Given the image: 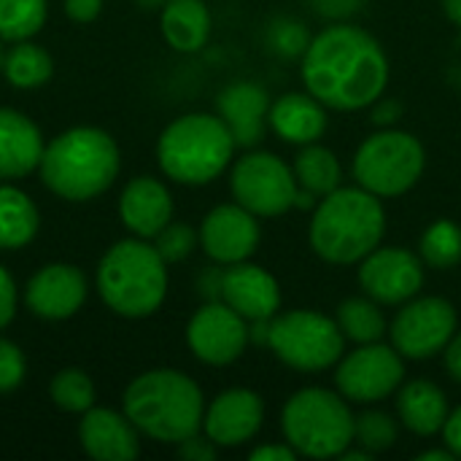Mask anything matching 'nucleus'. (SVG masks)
Masks as SVG:
<instances>
[{
	"label": "nucleus",
	"mask_w": 461,
	"mask_h": 461,
	"mask_svg": "<svg viewBox=\"0 0 461 461\" xmlns=\"http://www.w3.org/2000/svg\"><path fill=\"white\" fill-rule=\"evenodd\" d=\"M443 443H446V448L461 459V405L459 408H454L451 413H448V419H446V424H443Z\"/></svg>",
	"instance_id": "obj_43"
},
{
	"label": "nucleus",
	"mask_w": 461,
	"mask_h": 461,
	"mask_svg": "<svg viewBox=\"0 0 461 461\" xmlns=\"http://www.w3.org/2000/svg\"><path fill=\"white\" fill-rule=\"evenodd\" d=\"M16 303H19L16 281H14V276L0 265V332L14 321V316H16Z\"/></svg>",
	"instance_id": "obj_38"
},
{
	"label": "nucleus",
	"mask_w": 461,
	"mask_h": 461,
	"mask_svg": "<svg viewBox=\"0 0 461 461\" xmlns=\"http://www.w3.org/2000/svg\"><path fill=\"white\" fill-rule=\"evenodd\" d=\"M292 170H294L297 186L308 189L319 200L324 194L335 192L338 186H343V165H340L338 154L321 143L300 146V151L292 159Z\"/></svg>",
	"instance_id": "obj_27"
},
{
	"label": "nucleus",
	"mask_w": 461,
	"mask_h": 461,
	"mask_svg": "<svg viewBox=\"0 0 461 461\" xmlns=\"http://www.w3.org/2000/svg\"><path fill=\"white\" fill-rule=\"evenodd\" d=\"M138 3V8H143V11H162V5L167 3V0H135Z\"/></svg>",
	"instance_id": "obj_47"
},
{
	"label": "nucleus",
	"mask_w": 461,
	"mask_h": 461,
	"mask_svg": "<svg viewBox=\"0 0 461 461\" xmlns=\"http://www.w3.org/2000/svg\"><path fill=\"white\" fill-rule=\"evenodd\" d=\"M38 170L51 194L70 203H86L113 186L122 170V154L105 130L81 124L46 143Z\"/></svg>",
	"instance_id": "obj_4"
},
{
	"label": "nucleus",
	"mask_w": 461,
	"mask_h": 461,
	"mask_svg": "<svg viewBox=\"0 0 461 461\" xmlns=\"http://www.w3.org/2000/svg\"><path fill=\"white\" fill-rule=\"evenodd\" d=\"M249 343V321L221 300L203 303L186 324V346L208 367L235 365Z\"/></svg>",
	"instance_id": "obj_13"
},
{
	"label": "nucleus",
	"mask_w": 461,
	"mask_h": 461,
	"mask_svg": "<svg viewBox=\"0 0 461 461\" xmlns=\"http://www.w3.org/2000/svg\"><path fill=\"white\" fill-rule=\"evenodd\" d=\"M122 411L154 443L178 446L203 432L205 397L200 384L173 367L146 370L124 389Z\"/></svg>",
	"instance_id": "obj_3"
},
{
	"label": "nucleus",
	"mask_w": 461,
	"mask_h": 461,
	"mask_svg": "<svg viewBox=\"0 0 461 461\" xmlns=\"http://www.w3.org/2000/svg\"><path fill=\"white\" fill-rule=\"evenodd\" d=\"M389 57L365 27L332 22L319 30L300 57L305 89L330 111H365L389 86Z\"/></svg>",
	"instance_id": "obj_1"
},
{
	"label": "nucleus",
	"mask_w": 461,
	"mask_h": 461,
	"mask_svg": "<svg viewBox=\"0 0 461 461\" xmlns=\"http://www.w3.org/2000/svg\"><path fill=\"white\" fill-rule=\"evenodd\" d=\"M176 448H178V456L186 461H213L221 451L205 432H197V435L181 440Z\"/></svg>",
	"instance_id": "obj_37"
},
{
	"label": "nucleus",
	"mask_w": 461,
	"mask_h": 461,
	"mask_svg": "<svg viewBox=\"0 0 461 461\" xmlns=\"http://www.w3.org/2000/svg\"><path fill=\"white\" fill-rule=\"evenodd\" d=\"M0 73L16 89H38L51 78L54 59L43 46L32 41H16L11 43V49L3 51Z\"/></svg>",
	"instance_id": "obj_29"
},
{
	"label": "nucleus",
	"mask_w": 461,
	"mask_h": 461,
	"mask_svg": "<svg viewBox=\"0 0 461 461\" xmlns=\"http://www.w3.org/2000/svg\"><path fill=\"white\" fill-rule=\"evenodd\" d=\"M351 402L327 386H303L281 408V435L305 459H340L354 446Z\"/></svg>",
	"instance_id": "obj_7"
},
{
	"label": "nucleus",
	"mask_w": 461,
	"mask_h": 461,
	"mask_svg": "<svg viewBox=\"0 0 461 461\" xmlns=\"http://www.w3.org/2000/svg\"><path fill=\"white\" fill-rule=\"evenodd\" d=\"M38 230L41 211L32 197L19 186L0 181V251H19L30 246Z\"/></svg>",
	"instance_id": "obj_26"
},
{
	"label": "nucleus",
	"mask_w": 461,
	"mask_h": 461,
	"mask_svg": "<svg viewBox=\"0 0 461 461\" xmlns=\"http://www.w3.org/2000/svg\"><path fill=\"white\" fill-rule=\"evenodd\" d=\"M230 192L238 205L259 219H278L294 208L297 178L286 159L273 151L249 149L232 162Z\"/></svg>",
	"instance_id": "obj_10"
},
{
	"label": "nucleus",
	"mask_w": 461,
	"mask_h": 461,
	"mask_svg": "<svg viewBox=\"0 0 461 461\" xmlns=\"http://www.w3.org/2000/svg\"><path fill=\"white\" fill-rule=\"evenodd\" d=\"M384 305H378L373 297L359 294V297H346L338 311H335V321L346 338V343L354 346H365V343H378L386 338L389 332V321L381 311Z\"/></svg>",
	"instance_id": "obj_28"
},
{
	"label": "nucleus",
	"mask_w": 461,
	"mask_h": 461,
	"mask_svg": "<svg viewBox=\"0 0 461 461\" xmlns=\"http://www.w3.org/2000/svg\"><path fill=\"white\" fill-rule=\"evenodd\" d=\"M235 138L219 113H184L173 119L157 140L159 170L181 186L216 181L235 159Z\"/></svg>",
	"instance_id": "obj_6"
},
{
	"label": "nucleus",
	"mask_w": 461,
	"mask_h": 461,
	"mask_svg": "<svg viewBox=\"0 0 461 461\" xmlns=\"http://www.w3.org/2000/svg\"><path fill=\"white\" fill-rule=\"evenodd\" d=\"M443 362H446V370H448V375L461 384V330H456V335L451 338V343L446 346V351H443Z\"/></svg>",
	"instance_id": "obj_44"
},
{
	"label": "nucleus",
	"mask_w": 461,
	"mask_h": 461,
	"mask_svg": "<svg viewBox=\"0 0 461 461\" xmlns=\"http://www.w3.org/2000/svg\"><path fill=\"white\" fill-rule=\"evenodd\" d=\"M103 11V0H65V14L68 19L78 22V24H86V22H95Z\"/></svg>",
	"instance_id": "obj_41"
},
{
	"label": "nucleus",
	"mask_w": 461,
	"mask_h": 461,
	"mask_svg": "<svg viewBox=\"0 0 461 461\" xmlns=\"http://www.w3.org/2000/svg\"><path fill=\"white\" fill-rule=\"evenodd\" d=\"M459 330L456 305L438 294H416L389 321V343L405 362H429L446 351Z\"/></svg>",
	"instance_id": "obj_11"
},
{
	"label": "nucleus",
	"mask_w": 461,
	"mask_h": 461,
	"mask_svg": "<svg viewBox=\"0 0 461 461\" xmlns=\"http://www.w3.org/2000/svg\"><path fill=\"white\" fill-rule=\"evenodd\" d=\"M197 232L205 257L221 267L251 259L262 243L259 216H254L238 203H221L211 208Z\"/></svg>",
	"instance_id": "obj_15"
},
{
	"label": "nucleus",
	"mask_w": 461,
	"mask_h": 461,
	"mask_svg": "<svg viewBox=\"0 0 461 461\" xmlns=\"http://www.w3.org/2000/svg\"><path fill=\"white\" fill-rule=\"evenodd\" d=\"M386 208L362 186H338L311 211L308 243L313 254L335 267L359 265L384 243Z\"/></svg>",
	"instance_id": "obj_2"
},
{
	"label": "nucleus",
	"mask_w": 461,
	"mask_h": 461,
	"mask_svg": "<svg viewBox=\"0 0 461 461\" xmlns=\"http://www.w3.org/2000/svg\"><path fill=\"white\" fill-rule=\"evenodd\" d=\"M270 95L257 81H232L216 97V113L227 124L235 138L238 149H254L265 138L267 113H270Z\"/></svg>",
	"instance_id": "obj_19"
},
{
	"label": "nucleus",
	"mask_w": 461,
	"mask_h": 461,
	"mask_svg": "<svg viewBox=\"0 0 461 461\" xmlns=\"http://www.w3.org/2000/svg\"><path fill=\"white\" fill-rule=\"evenodd\" d=\"M46 140L22 111L0 105V181H19L38 170Z\"/></svg>",
	"instance_id": "obj_23"
},
{
	"label": "nucleus",
	"mask_w": 461,
	"mask_h": 461,
	"mask_svg": "<svg viewBox=\"0 0 461 461\" xmlns=\"http://www.w3.org/2000/svg\"><path fill=\"white\" fill-rule=\"evenodd\" d=\"M167 262L151 240L124 238L97 262L95 289L108 311L122 319H149L167 297Z\"/></svg>",
	"instance_id": "obj_5"
},
{
	"label": "nucleus",
	"mask_w": 461,
	"mask_h": 461,
	"mask_svg": "<svg viewBox=\"0 0 461 461\" xmlns=\"http://www.w3.org/2000/svg\"><path fill=\"white\" fill-rule=\"evenodd\" d=\"M330 108L316 100L308 89L305 92H284L270 103L267 127L270 132L289 143V146H308L319 143L330 127Z\"/></svg>",
	"instance_id": "obj_22"
},
{
	"label": "nucleus",
	"mask_w": 461,
	"mask_h": 461,
	"mask_svg": "<svg viewBox=\"0 0 461 461\" xmlns=\"http://www.w3.org/2000/svg\"><path fill=\"white\" fill-rule=\"evenodd\" d=\"M211 11L205 0H167L159 11V30L170 49L181 54L200 51L211 38Z\"/></svg>",
	"instance_id": "obj_25"
},
{
	"label": "nucleus",
	"mask_w": 461,
	"mask_h": 461,
	"mask_svg": "<svg viewBox=\"0 0 461 461\" xmlns=\"http://www.w3.org/2000/svg\"><path fill=\"white\" fill-rule=\"evenodd\" d=\"M281 300L276 276L251 259L221 267V303L238 311L246 321L273 319L281 313Z\"/></svg>",
	"instance_id": "obj_18"
},
{
	"label": "nucleus",
	"mask_w": 461,
	"mask_h": 461,
	"mask_svg": "<svg viewBox=\"0 0 461 461\" xmlns=\"http://www.w3.org/2000/svg\"><path fill=\"white\" fill-rule=\"evenodd\" d=\"M370 122L378 127V130H386V127H397V122L402 119V103L397 97H378L370 108Z\"/></svg>",
	"instance_id": "obj_39"
},
{
	"label": "nucleus",
	"mask_w": 461,
	"mask_h": 461,
	"mask_svg": "<svg viewBox=\"0 0 461 461\" xmlns=\"http://www.w3.org/2000/svg\"><path fill=\"white\" fill-rule=\"evenodd\" d=\"M400 427H405L416 438H435L443 432V424L451 413L446 392L429 378L402 381L394 394Z\"/></svg>",
	"instance_id": "obj_24"
},
{
	"label": "nucleus",
	"mask_w": 461,
	"mask_h": 461,
	"mask_svg": "<svg viewBox=\"0 0 461 461\" xmlns=\"http://www.w3.org/2000/svg\"><path fill=\"white\" fill-rule=\"evenodd\" d=\"M27 378V359L22 354V348L8 340L0 338V394H11L16 392Z\"/></svg>",
	"instance_id": "obj_36"
},
{
	"label": "nucleus",
	"mask_w": 461,
	"mask_h": 461,
	"mask_svg": "<svg viewBox=\"0 0 461 461\" xmlns=\"http://www.w3.org/2000/svg\"><path fill=\"white\" fill-rule=\"evenodd\" d=\"M49 16V0H0V41H30Z\"/></svg>",
	"instance_id": "obj_31"
},
{
	"label": "nucleus",
	"mask_w": 461,
	"mask_h": 461,
	"mask_svg": "<svg viewBox=\"0 0 461 461\" xmlns=\"http://www.w3.org/2000/svg\"><path fill=\"white\" fill-rule=\"evenodd\" d=\"M89 297V281L70 262L43 265L24 284V308L43 321H65L76 316Z\"/></svg>",
	"instance_id": "obj_16"
},
{
	"label": "nucleus",
	"mask_w": 461,
	"mask_h": 461,
	"mask_svg": "<svg viewBox=\"0 0 461 461\" xmlns=\"http://www.w3.org/2000/svg\"><path fill=\"white\" fill-rule=\"evenodd\" d=\"M49 397L51 402L65 411V413H86L89 408H95V384L92 378L78 370V367H65L59 370L51 384H49Z\"/></svg>",
	"instance_id": "obj_33"
},
{
	"label": "nucleus",
	"mask_w": 461,
	"mask_h": 461,
	"mask_svg": "<svg viewBox=\"0 0 461 461\" xmlns=\"http://www.w3.org/2000/svg\"><path fill=\"white\" fill-rule=\"evenodd\" d=\"M400 440V419L381 408H367L354 419V446L370 456L389 451Z\"/></svg>",
	"instance_id": "obj_32"
},
{
	"label": "nucleus",
	"mask_w": 461,
	"mask_h": 461,
	"mask_svg": "<svg viewBox=\"0 0 461 461\" xmlns=\"http://www.w3.org/2000/svg\"><path fill=\"white\" fill-rule=\"evenodd\" d=\"M0 65H3V46H0Z\"/></svg>",
	"instance_id": "obj_48"
},
{
	"label": "nucleus",
	"mask_w": 461,
	"mask_h": 461,
	"mask_svg": "<svg viewBox=\"0 0 461 461\" xmlns=\"http://www.w3.org/2000/svg\"><path fill=\"white\" fill-rule=\"evenodd\" d=\"M173 194L165 181L154 176H135L119 194V219L135 238L154 240L162 227L173 221Z\"/></svg>",
	"instance_id": "obj_21"
},
{
	"label": "nucleus",
	"mask_w": 461,
	"mask_h": 461,
	"mask_svg": "<svg viewBox=\"0 0 461 461\" xmlns=\"http://www.w3.org/2000/svg\"><path fill=\"white\" fill-rule=\"evenodd\" d=\"M249 459L251 461H294V459H300V456L294 454V448H292L286 440H281V443H265V446H257V448L249 454Z\"/></svg>",
	"instance_id": "obj_42"
},
{
	"label": "nucleus",
	"mask_w": 461,
	"mask_h": 461,
	"mask_svg": "<svg viewBox=\"0 0 461 461\" xmlns=\"http://www.w3.org/2000/svg\"><path fill=\"white\" fill-rule=\"evenodd\" d=\"M357 267L362 292L384 308H400L421 294L427 273L419 251L402 246H378Z\"/></svg>",
	"instance_id": "obj_14"
},
{
	"label": "nucleus",
	"mask_w": 461,
	"mask_h": 461,
	"mask_svg": "<svg viewBox=\"0 0 461 461\" xmlns=\"http://www.w3.org/2000/svg\"><path fill=\"white\" fill-rule=\"evenodd\" d=\"M427 170V149L424 143L400 127H386L367 135L354 159L351 173L357 186L373 192L381 200L408 194Z\"/></svg>",
	"instance_id": "obj_8"
},
{
	"label": "nucleus",
	"mask_w": 461,
	"mask_h": 461,
	"mask_svg": "<svg viewBox=\"0 0 461 461\" xmlns=\"http://www.w3.org/2000/svg\"><path fill=\"white\" fill-rule=\"evenodd\" d=\"M419 257L432 270L461 265V227L454 219H435L419 238Z\"/></svg>",
	"instance_id": "obj_30"
},
{
	"label": "nucleus",
	"mask_w": 461,
	"mask_h": 461,
	"mask_svg": "<svg viewBox=\"0 0 461 461\" xmlns=\"http://www.w3.org/2000/svg\"><path fill=\"white\" fill-rule=\"evenodd\" d=\"M416 459L419 461H454L456 456H454L448 448H429V451H421Z\"/></svg>",
	"instance_id": "obj_45"
},
{
	"label": "nucleus",
	"mask_w": 461,
	"mask_h": 461,
	"mask_svg": "<svg viewBox=\"0 0 461 461\" xmlns=\"http://www.w3.org/2000/svg\"><path fill=\"white\" fill-rule=\"evenodd\" d=\"M267 348L289 370L324 373L332 370L346 354V338L335 316L311 308H294L270 319Z\"/></svg>",
	"instance_id": "obj_9"
},
{
	"label": "nucleus",
	"mask_w": 461,
	"mask_h": 461,
	"mask_svg": "<svg viewBox=\"0 0 461 461\" xmlns=\"http://www.w3.org/2000/svg\"><path fill=\"white\" fill-rule=\"evenodd\" d=\"M311 32L308 27L294 19V16H276L270 24H267V32H265V41L270 46L273 54H278L281 59H300L311 43Z\"/></svg>",
	"instance_id": "obj_34"
},
{
	"label": "nucleus",
	"mask_w": 461,
	"mask_h": 461,
	"mask_svg": "<svg viewBox=\"0 0 461 461\" xmlns=\"http://www.w3.org/2000/svg\"><path fill=\"white\" fill-rule=\"evenodd\" d=\"M319 16H327L332 22H348L357 11H362L365 0H308Z\"/></svg>",
	"instance_id": "obj_40"
},
{
	"label": "nucleus",
	"mask_w": 461,
	"mask_h": 461,
	"mask_svg": "<svg viewBox=\"0 0 461 461\" xmlns=\"http://www.w3.org/2000/svg\"><path fill=\"white\" fill-rule=\"evenodd\" d=\"M151 243L167 265H178L194 254V249L200 246V232L186 221H170L157 232Z\"/></svg>",
	"instance_id": "obj_35"
},
{
	"label": "nucleus",
	"mask_w": 461,
	"mask_h": 461,
	"mask_svg": "<svg viewBox=\"0 0 461 461\" xmlns=\"http://www.w3.org/2000/svg\"><path fill=\"white\" fill-rule=\"evenodd\" d=\"M265 424V400L246 386H232L219 392L205 402L203 432L219 448H240L251 443Z\"/></svg>",
	"instance_id": "obj_17"
},
{
	"label": "nucleus",
	"mask_w": 461,
	"mask_h": 461,
	"mask_svg": "<svg viewBox=\"0 0 461 461\" xmlns=\"http://www.w3.org/2000/svg\"><path fill=\"white\" fill-rule=\"evenodd\" d=\"M78 443L95 461H132L140 454V432L124 411L89 408L78 421Z\"/></svg>",
	"instance_id": "obj_20"
},
{
	"label": "nucleus",
	"mask_w": 461,
	"mask_h": 461,
	"mask_svg": "<svg viewBox=\"0 0 461 461\" xmlns=\"http://www.w3.org/2000/svg\"><path fill=\"white\" fill-rule=\"evenodd\" d=\"M443 3V11L448 16V22H454L461 30V0H440Z\"/></svg>",
	"instance_id": "obj_46"
},
{
	"label": "nucleus",
	"mask_w": 461,
	"mask_h": 461,
	"mask_svg": "<svg viewBox=\"0 0 461 461\" xmlns=\"http://www.w3.org/2000/svg\"><path fill=\"white\" fill-rule=\"evenodd\" d=\"M405 381V359L392 343H365L335 365V389L351 405H378L397 394Z\"/></svg>",
	"instance_id": "obj_12"
}]
</instances>
